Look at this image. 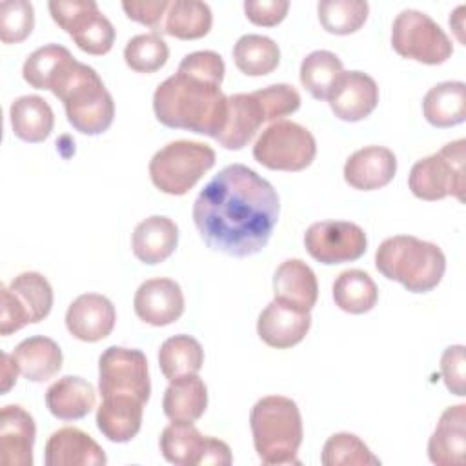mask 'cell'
Returning a JSON list of instances; mask_svg holds the SVG:
<instances>
[{"instance_id": "cell-1", "label": "cell", "mask_w": 466, "mask_h": 466, "mask_svg": "<svg viewBox=\"0 0 466 466\" xmlns=\"http://www.w3.org/2000/svg\"><path fill=\"white\" fill-rule=\"evenodd\" d=\"M277 189L244 164L220 169L193 202L204 244L229 257H249L269 242L279 220Z\"/></svg>"}, {"instance_id": "cell-2", "label": "cell", "mask_w": 466, "mask_h": 466, "mask_svg": "<svg viewBox=\"0 0 466 466\" xmlns=\"http://www.w3.org/2000/svg\"><path fill=\"white\" fill-rule=\"evenodd\" d=\"M153 111L167 127L217 138L228 120V96L218 84L177 71L157 86Z\"/></svg>"}, {"instance_id": "cell-3", "label": "cell", "mask_w": 466, "mask_h": 466, "mask_svg": "<svg viewBox=\"0 0 466 466\" xmlns=\"http://www.w3.org/2000/svg\"><path fill=\"white\" fill-rule=\"evenodd\" d=\"M249 428L262 464H299L302 417L295 400L284 395L258 399L249 411Z\"/></svg>"}, {"instance_id": "cell-4", "label": "cell", "mask_w": 466, "mask_h": 466, "mask_svg": "<svg viewBox=\"0 0 466 466\" xmlns=\"http://www.w3.org/2000/svg\"><path fill=\"white\" fill-rule=\"evenodd\" d=\"M375 268L411 293H428L442 280L446 257L433 242L413 235H395L377 248Z\"/></svg>"}, {"instance_id": "cell-5", "label": "cell", "mask_w": 466, "mask_h": 466, "mask_svg": "<svg viewBox=\"0 0 466 466\" xmlns=\"http://www.w3.org/2000/svg\"><path fill=\"white\" fill-rule=\"evenodd\" d=\"M51 93L62 100L67 122L82 135H100L113 124V96L91 66L75 60Z\"/></svg>"}, {"instance_id": "cell-6", "label": "cell", "mask_w": 466, "mask_h": 466, "mask_svg": "<svg viewBox=\"0 0 466 466\" xmlns=\"http://www.w3.org/2000/svg\"><path fill=\"white\" fill-rule=\"evenodd\" d=\"M211 146L197 140H173L160 147L149 160V178L167 195H186L215 166Z\"/></svg>"}, {"instance_id": "cell-7", "label": "cell", "mask_w": 466, "mask_h": 466, "mask_svg": "<svg viewBox=\"0 0 466 466\" xmlns=\"http://www.w3.org/2000/svg\"><path fill=\"white\" fill-rule=\"evenodd\" d=\"M466 140L459 138L442 146L437 153L417 160L408 175L411 193L420 200H442L455 197L464 200Z\"/></svg>"}, {"instance_id": "cell-8", "label": "cell", "mask_w": 466, "mask_h": 466, "mask_svg": "<svg viewBox=\"0 0 466 466\" xmlns=\"http://www.w3.org/2000/svg\"><path fill=\"white\" fill-rule=\"evenodd\" d=\"M317 142L311 131L291 120L268 126L253 146V158L268 169L302 171L315 160Z\"/></svg>"}, {"instance_id": "cell-9", "label": "cell", "mask_w": 466, "mask_h": 466, "mask_svg": "<svg viewBox=\"0 0 466 466\" xmlns=\"http://www.w3.org/2000/svg\"><path fill=\"white\" fill-rule=\"evenodd\" d=\"M391 46L402 58L437 66L453 53V44L442 27L426 13L402 9L391 25Z\"/></svg>"}, {"instance_id": "cell-10", "label": "cell", "mask_w": 466, "mask_h": 466, "mask_svg": "<svg viewBox=\"0 0 466 466\" xmlns=\"http://www.w3.org/2000/svg\"><path fill=\"white\" fill-rule=\"evenodd\" d=\"M53 308V288L38 271L16 275L2 286L0 335L7 337L27 324L44 320Z\"/></svg>"}, {"instance_id": "cell-11", "label": "cell", "mask_w": 466, "mask_h": 466, "mask_svg": "<svg viewBox=\"0 0 466 466\" xmlns=\"http://www.w3.org/2000/svg\"><path fill=\"white\" fill-rule=\"evenodd\" d=\"M51 18L89 55H106L115 42V27L95 0H51Z\"/></svg>"}, {"instance_id": "cell-12", "label": "cell", "mask_w": 466, "mask_h": 466, "mask_svg": "<svg viewBox=\"0 0 466 466\" xmlns=\"http://www.w3.org/2000/svg\"><path fill=\"white\" fill-rule=\"evenodd\" d=\"M98 391L104 397L131 395L144 404L151 395L147 359L140 350L109 346L98 359Z\"/></svg>"}, {"instance_id": "cell-13", "label": "cell", "mask_w": 466, "mask_h": 466, "mask_svg": "<svg viewBox=\"0 0 466 466\" xmlns=\"http://www.w3.org/2000/svg\"><path fill=\"white\" fill-rule=\"evenodd\" d=\"M306 251L320 264H344L360 258L368 238L360 226L348 220L313 222L304 233Z\"/></svg>"}, {"instance_id": "cell-14", "label": "cell", "mask_w": 466, "mask_h": 466, "mask_svg": "<svg viewBox=\"0 0 466 466\" xmlns=\"http://www.w3.org/2000/svg\"><path fill=\"white\" fill-rule=\"evenodd\" d=\"M326 100L337 118L359 122L377 107L379 87L377 82L362 71H342Z\"/></svg>"}, {"instance_id": "cell-15", "label": "cell", "mask_w": 466, "mask_h": 466, "mask_svg": "<svg viewBox=\"0 0 466 466\" xmlns=\"http://www.w3.org/2000/svg\"><path fill=\"white\" fill-rule=\"evenodd\" d=\"M133 308L137 317L151 326H167L184 313V293L173 279H149L135 293Z\"/></svg>"}, {"instance_id": "cell-16", "label": "cell", "mask_w": 466, "mask_h": 466, "mask_svg": "<svg viewBox=\"0 0 466 466\" xmlns=\"http://www.w3.org/2000/svg\"><path fill=\"white\" fill-rule=\"evenodd\" d=\"M116 322L113 302L98 293L78 295L66 311L67 331L82 342H98L106 339Z\"/></svg>"}, {"instance_id": "cell-17", "label": "cell", "mask_w": 466, "mask_h": 466, "mask_svg": "<svg viewBox=\"0 0 466 466\" xmlns=\"http://www.w3.org/2000/svg\"><path fill=\"white\" fill-rule=\"evenodd\" d=\"M311 328L309 311H300L280 300H271L258 315L257 333L271 348L288 350L299 344Z\"/></svg>"}, {"instance_id": "cell-18", "label": "cell", "mask_w": 466, "mask_h": 466, "mask_svg": "<svg viewBox=\"0 0 466 466\" xmlns=\"http://www.w3.org/2000/svg\"><path fill=\"white\" fill-rule=\"evenodd\" d=\"M36 426L31 413L18 404H7L0 411V464L31 466Z\"/></svg>"}, {"instance_id": "cell-19", "label": "cell", "mask_w": 466, "mask_h": 466, "mask_svg": "<svg viewBox=\"0 0 466 466\" xmlns=\"http://www.w3.org/2000/svg\"><path fill=\"white\" fill-rule=\"evenodd\" d=\"M44 462L46 466H104L107 457L91 435L66 426L49 435Z\"/></svg>"}, {"instance_id": "cell-20", "label": "cell", "mask_w": 466, "mask_h": 466, "mask_svg": "<svg viewBox=\"0 0 466 466\" xmlns=\"http://www.w3.org/2000/svg\"><path fill=\"white\" fill-rule=\"evenodd\" d=\"M344 180L360 191L384 187L397 173V157L384 146H366L351 153L344 164Z\"/></svg>"}, {"instance_id": "cell-21", "label": "cell", "mask_w": 466, "mask_h": 466, "mask_svg": "<svg viewBox=\"0 0 466 466\" xmlns=\"http://www.w3.org/2000/svg\"><path fill=\"white\" fill-rule=\"evenodd\" d=\"M428 457L437 466H462L466 461V404L442 411L430 441Z\"/></svg>"}, {"instance_id": "cell-22", "label": "cell", "mask_w": 466, "mask_h": 466, "mask_svg": "<svg viewBox=\"0 0 466 466\" xmlns=\"http://www.w3.org/2000/svg\"><path fill=\"white\" fill-rule=\"evenodd\" d=\"M275 300L300 311H311L317 304L319 284L313 269L300 258L284 260L273 275Z\"/></svg>"}, {"instance_id": "cell-23", "label": "cell", "mask_w": 466, "mask_h": 466, "mask_svg": "<svg viewBox=\"0 0 466 466\" xmlns=\"http://www.w3.org/2000/svg\"><path fill=\"white\" fill-rule=\"evenodd\" d=\"M144 402L131 395L104 397L96 410V428L111 442L131 441L142 426Z\"/></svg>"}, {"instance_id": "cell-24", "label": "cell", "mask_w": 466, "mask_h": 466, "mask_svg": "<svg viewBox=\"0 0 466 466\" xmlns=\"http://www.w3.org/2000/svg\"><path fill=\"white\" fill-rule=\"evenodd\" d=\"M178 228L162 215H151L138 222L131 235V248L135 257L144 264L164 262L177 248Z\"/></svg>"}, {"instance_id": "cell-25", "label": "cell", "mask_w": 466, "mask_h": 466, "mask_svg": "<svg viewBox=\"0 0 466 466\" xmlns=\"http://www.w3.org/2000/svg\"><path fill=\"white\" fill-rule=\"evenodd\" d=\"M96 404V393L89 380L76 375H64L46 391V406L60 420L84 419Z\"/></svg>"}, {"instance_id": "cell-26", "label": "cell", "mask_w": 466, "mask_h": 466, "mask_svg": "<svg viewBox=\"0 0 466 466\" xmlns=\"http://www.w3.org/2000/svg\"><path fill=\"white\" fill-rule=\"evenodd\" d=\"M264 124V113L251 93L228 96V120L222 133L215 138L226 149H242Z\"/></svg>"}, {"instance_id": "cell-27", "label": "cell", "mask_w": 466, "mask_h": 466, "mask_svg": "<svg viewBox=\"0 0 466 466\" xmlns=\"http://www.w3.org/2000/svg\"><path fill=\"white\" fill-rule=\"evenodd\" d=\"M18 371L31 382H46L53 379L64 362L60 346L44 335L24 339L13 351Z\"/></svg>"}, {"instance_id": "cell-28", "label": "cell", "mask_w": 466, "mask_h": 466, "mask_svg": "<svg viewBox=\"0 0 466 466\" xmlns=\"http://www.w3.org/2000/svg\"><path fill=\"white\" fill-rule=\"evenodd\" d=\"M164 415L171 422H195L208 408V388L204 380L193 373L169 380L162 399Z\"/></svg>"}, {"instance_id": "cell-29", "label": "cell", "mask_w": 466, "mask_h": 466, "mask_svg": "<svg viewBox=\"0 0 466 466\" xmlns=\"http://www.w3.org/2000/svg\"><path fill=\"white\" fill-rule=\"evenodd\" d=\"M422 113L433 127H451L466 120V84L446 80L428 89L422 98Z\"/></svg>"}, {"instance_id": "cell-30", "label": "cell", "mask_w": 466, "mask_h": 466, "mask_svg": "<svg viewBox=\"0 0 466 466\" xmlns=\"http://www.w3.org/2000/svg\"><path fill=\"white\" fill-rule=\"evenodd\" d=\"M9 120L13 133L29 144L44 142L55 126V115L47 100L38 95H24L11 102Z\"/></svg>"}, {"instance_id": "cell-31", "label": "cell", "mask_w": 466, "mask_h": 466, "mask_svg": "<svg viewBox=\"0 0 466 466\" xmlns=\"http://www.w3.org/2000/svg\"><path fill=\"white\" fill-rule=\"evenodd\" d=\"M71 51L60 44H47L35 49L22 66L24 80L35 89H49L56 86L62 75L75 64Z\"/></svg>"}, {"instance_id": "cell-32", "label": "cell", "mask_w": 466, "mask_h": 466, "mask_svg": "<svg viewBox=\"0 0 466 466\" xmlns=\"http://www.w3.org/2000/svg\"><path fill=\"white\" fill-rule=\"evenodd\" d=\"M213 24L211 9L200 0H173L166 11L160 33L180 38L195 40L209 33Z\"/></svg>"}, {"instance_id": "cell-33", "label": "cell", "mask_w": 466, "mask_h": 466, "mask_svg": "<svg viewBox=\"0 0 466 466\" xmlns=\"http://www.w3.org/2000/svg\"><path fill=\"white\" fill-rule=\"evenodd\" d=\"M335 306L351 315H362L375 308L379 289L373 279L362 269H346L333 282Z\"/></svg>"}, {"instance_id": "cell-34", "label": "cell", "mask_w": 466, "mask_h": 466, "mask_svg": "<svg viewBox=\"0 0 466 466\" xmlns=\"http://www.w3.org/2000/svg\"><path fill=\"white\" fill-rule=\"evenodd\" d=\"M206 437L193 422H171L160 433V453L177 466H200Z\"/></svg>"}, {"instance_id": "cell-35", "label": "cell", "mask_w": 466, "mask_h": 466, "mask_svg": "<svg viewBox=\"0 0 466 466\" xmlns=\"http://www.w3.org/2000/svg\"><path fill=\"white\" fill-rule=\"evenodd\" d=\"M204 364V350L191 335H173L158 350V366L167 380L198 373Z\"/></svg>"}, {"instance_id": "cell-36", "label": "cell", "mask_w": 466, "mask_h": 466, "mask_svg": "<svg viewBox=\"0 0 466 466\" xmlns=\"http://www.w3.org/2000/svg\"><path fill=\"white\" fill-rule=\"evenodd\" d=\"M233 60L244 75L264 76L277 69L280 62V49L269 36L242 35L233 46Z\"/></svg>"}, {"instance_id": "cell-37", "label": "cell", "mask_w": 466, "mask_h": 466, "mask_svg": "<svg viewBox=\"0 0 466 466\" xmlns=\"http://www.w3.org/2000/svg\"><path fill=\"white\" fill-rule=\"evenodd\" d=\"M342 71V60L335 53L317 49L302 58L299 76L300 84L313 98L326 100Z\"/></svg>"}, {"instance_id": "cell-38", "label": "cell", "mask_w": 466, "mask_h": 466, "mask_svg": "<svg viewBox=\"0 0 466 466\" xmlns=\"http://www.w3.org/2000/svg\"><path fill=\"white\" fill-rule=\"evenodd\" d=\"M317 13L324 31L331 35H350L364 25L370 5L364 0H320Z\"/></svg>"}, {"instance_id": "cell-39", "label": "cell", "mask_w": 466, "mask_h": 466, "mask_svg": "<svg viewBox=\"0 0 466 466\" xmlns=\"http://www.w3.org/2000/svg\"><path fill=\"white\" fill-rule=\"evenodd\" d=\"M320 462L324 466H379L380 459L370 451L360 437L340 431L324 442Z\"/></svg>"}, {"instance_id": "cell-40", "label": "cell", "mask_w": 466, "mask_h": 466, "mask_svg": "<svg viewBox=\"0 0 466 466\" xmlns=\"http://www.w3.org/2000/svg\"><path fill=\"white\" fill-rule=\"evenodd\" d=\"M169 58V47L157 33L135 35L124 47L126 66L135 73H155Z\"/></svg>"}, {"instance_id": "cell-41", "label": "cell", "mask_w": 466, "mask_h": 466, "mask_svg": "<svg viewBox=\"0 0 466 466\" xmlns=\"http://www.w3.org/2000/svg\"><path fill=\"white\" fill-rule=\"evenodd\" d=\"M35 27V9L27 0L0 2V40L18 44L25 40Z\"/></svg>"}, {"instance_id": "cell-42", "label": "cell", "mask_w": 466, "mask_h": 466, "mask_svg": "<svg viewBox=\"0 0 466 466\" xmlns=\"http://www.w3.org/2000/svg\"><path fill=\"white\" fill-rule=\"evenodd\" d=\"M262 113L264 122H277L282 116L295 113L300 107V95L289 84H273L251 93Z\"/></svg>"}, {"instance_id": "cell-43", "label": "cell", "mask_w": 466, "mask_h": 466, "mask_svg": "<svg viewBox=\"0 0 466 466\" xmlns=\"http://www.w3.org/2000/svg\"><path fill=\"white\" fill-rule=\"evenodd\" d=\"M177 71H182V73H187V75H193V76H198V78H204L208 82L220 86L224 80L226 66L218 53L206 49V51H193V53L186 55L182 58V62L178 64Z\"/></svg>"}, {"instance_id": "cell-44", "label": "cell", "mask_w": 466, "mask_h": 466, "mask_svg": "<svg viewBox=\"0 0 466 466\" xmlns=\"http://www.w3.org/2000/svg\"><path fill=\"white\" fill-rule=\"evenodd\" d=\"M464 366H466V359H464V346L462 344L448 346L442 351L441 377H442L446 388L457 397L466 395L464 393Z\"/></svg>"}, {"instance_id": "cell-45", "label": "cell", "mask_w": 466, "mask_h": 466, "mask_svg": "<svg viewBox=\"0 0 466 466\" xmlns=\"http://www.w3.org/2000/svg\"><path fill=\"white\" fill-rule=\"evenodd\" d=\"M169 7V0H124L122 9L129 20L151 27L160 35V27Z\"/></svg>"}, {"instance_id": "cell-46", "label": "cell", "mask_w": 466, "mask_h": 466, "mask_svg": "<svg viewBox=\"0 0 466 466\" xmlns=\"http://www.w3.org/2000/svg\"><path fill=\"white\" fill-rule=\"evenodd\" d=\"M289 9L288 0H246L244 13L249 22L262 27H273L280 24Z\"/></svg>"}, {"instance_id": "cell-47", "label": "cell", "mask_w": 466, "mask_h": 466, "mask_svg": "<svg viewBox=\"0 0 466 466\" xmlns=\"http://www.w3.org/2000/svg\"><path fill=\"white\" fill-rule=\"evenodd\" d=\"M233 462V455L229 446L215 437H206L204 453L200 459V466L215 464V466H229Z\"/></svg>"}, {"instance_id": "cell-48", "label": "cell", "mask_w": 466, "mask_h": 466, "mask_svg": "<svg viewBox=\"0 0 466 466\" xmlns=\"http://www.w3.org/2000/svg\"><path fill=\"white\" fill-rule=\"evenodd\" d=\"M18 366L9 353H2V393H7L9 388L16 382Z\"/></svg>"}, {"instance_id": "cell-49", "label": "cell", "mask_w": 466, "mask_h": 466, "mask_svg": "<svg viewBox=\"0 0 466 466\" xmlns=\"http://www.w3.org/2000/svg\"><path fill=\"white\" fill-rule=\"evenodd\" d=\"M464 5H459L453 13H451V16H450V25H451V29L455 31V35H457V40L461 42V44H464V36H462V29H464V24H462V20H464Z\"/></svg>"}]
</instances>
